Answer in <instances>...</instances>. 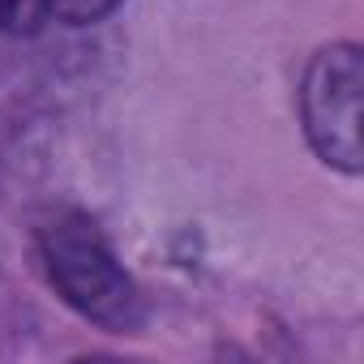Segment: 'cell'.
<instances>
[{"instance_id": "cell-2", "label": "cell", "mask_w": 364, "mask_h": 364, "mask_svg": "<svg viewBox=\"0 0 364 364\" xmlns=\"http://www.w3.org/2000/svg\"><path fill=\"white\" fill-rule=\"evenodd\" d=\"M360 90H364V65L355 43L321 48L300 82L304 137L326 167H338L347 176L360 171Z\"/></svg>"}, {"instance_id": "cell-1", "label": "cell", "mask_w": 364, "mask_h": 364, "mask_svg": "<svg viewBox=\"0 0 364 364\" xmlns=\"http://www.w3.org/2000/svg\"><path fill=\"white\" fill-rule=\"evenodd\" d=\"M43 270L56 296L107 334H137L146 304L137 283L124 274L107 236L82 210H52L35 232Z\"/></svg>"}, {"instance_id": "cell-4", "label": "cell", "mask_w": 364, "mask_h": 364, "mask_svg": "<svg viewBox=\"0 0 364 364\" xmlns=\"http://www.w3.org/2000/svg\"><path fill=\"white\" fill-rule=\"evenodd\" d=\"M120 9V0H52V18L65 26H95Z\"/></svg>"}, {"instance_id": "cell-3", "label": "cell", "mask_w": 364, "mask_h": 364, "mask_svg": "<svg viewBox=\"0 0 364 364\" xmlns=\"http://www.w3.org/2000/svg\"><path fill=\"white\" fill-rule=\"evenodd\" d=\"M52 18V0H0V35H35Z\"/></svg>"}]
</instances>
